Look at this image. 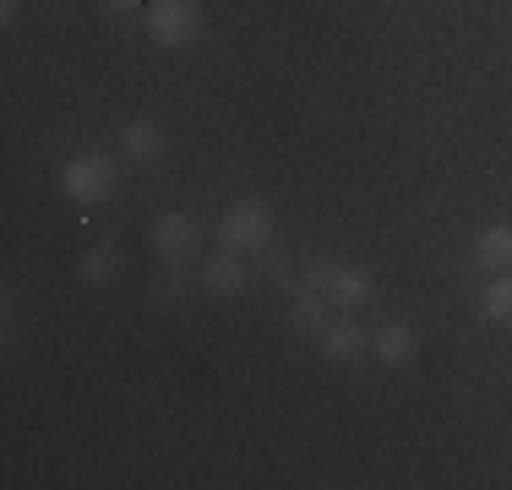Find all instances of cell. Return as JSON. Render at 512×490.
I'll list each match as a JSON object with an SVG mask.
<instances>
[{"label": "cell", "instance_id": "cell-1", "mask_svg": "<svg viewBox=\"0 0 512 490\" xmlns=\"http://www.w3.org/2000/svg\"><path fill=\"white\" fill-rule=\"evenodd\" d=\"M218 245L240 256H267L273 251V207L262 196H235L218 213Z\"/></svg>", "mask_w": 512, "mask_h": 490}, {"label": "cell", "instance_id": "cell-2", "mask_svg": "<svg viewBox=\"0 0 512 490\" xmlns=\"http://www.w3.org/2000/svg\"><path fill=\"white\" fill-rule=\"evenodd\" d=\"M115 158H104V153H77V158H66L60 164V191H66V202H77V207H99L115 196Z\"/></svg>", "mask_w": 512, "mask_h": 490}, {"label": "cell", "instance_id": "cell-3", "mask_svg": "<svg viewBox=\"0 0 512 490\" xmlns=\"http://www.w3.org/2000/svg\"><path fill=\"white\" fill-rule=\"evenodd\" d=\"M142 28H148L153 44L186 49L202 33V6L197 0H148V6H142Z\"/></svg>", "mask_w": 512, "mask_h": 490}, {"label": "cell", "instance_id": "cell-4", "mask_svg": "<svg viewBox=\"0 0 512 490\" xmlns=\"http://www.w3.org/2000/svg\"><path fill=\"white\" fill-rule=\"evenodd\" d=\"M153 251L164 256V267L202 262V224L191 213H158L153 218Z\"/></svg>", "mask_w": 512, "mask_h": 490}, {"label": "cell", "instance_id": "cell-5", "mask_svg": "<svg viewBox=\"0 0 512 490\" xmlns=\"http://www.w3.org/2000/svg\"><path fill=\"white\" fill-rule=\"evenodd\" d=\"M120 153L131 158V164H153L158 153L169 147V131L158 126V120H148V115H131V120H120Z\"/></svg>", "mask_w": 512, "mask_h": 490}, {"label": "cell", "instance_id": "cell-6", "mask_svg": "<svg viewBox=\"0 0 512 490\" xmlns=\"http://www.w3.org/2000/svg\"><path fill=\"white\" fill-rule=\"evenodd\" d=\"M289 327H295L300 338H322L327 327H333V300H327L322 289L300 284L295 294H289Z\"/></svg>", "mask_w": 512, "mask_h": 490}, {"label": "cell", "instance_id": "cell-7", "mask_svg": "<svg viewBox=\"0 0 512 490\" xmlns=\"http://www.w3.org/2000/svg\"><path fill=\"white\" fill-rule=\"evenodd\" d=\"M246 284H251V267H246V256H240V251H213V256L202 262V289L218 294V300L240 294Z\"/></svg>", "mask_w": 512, "mask_h": 490}, {"label": "cell", "instance_id": "cell-8", "mask_svg": "<svg viewBox=\"0 0 512 490\" xmlns=\"http://www.w3.org/2000/svg\"><path fill=\"white\" fill-rule=\"evenodd\" d=\"M371 294H376V278L365 267H349V262L333 267V284H327L333 311H360V305H371Z\"/></svg>", "mask_w": 512, "mask_h": 490}, {"label": "cell", "instance_id": "cell-9", "mask_svg": "<svg viewBox=\"0 0 512 490\" xmlns=\"http://www.w3.org/2000/svg\"><path fill=\"white\" fill-rule=\"evenodd\" d=\"M371 354L387 365V371H398V365H409L414 354H420V338H414L409 322H382L371 333Z\"/></svg>", "mask_w": 512, "mask_h": 490}, {"label": "cell", "instance_id": "cell-10", "mask_svg": "<svg viewBox=\"0 0 512 490\" xmlns=\"http://www.w3.org/2000/svg\"><path fill=\"white\" fill-rule=\"evenodd\" d=\"M316 343H322V360L327 365H355L360 354H371V338H365L355 322H333Z\"/></svg>", "mask_w": 512, "mask_h": 490}, {"label": "cell", "instance_id": "cell-11", "mask_svg": "<svg viewBox=\"0 0 512 490\" xmlns=\"http://www.w3.org/2000/svg\"><path fill=\"white\" fill-rule=\"evenodd\" d=\"M474 262H480L485 273H507L512 267V224H485L480 235H474Z\"/></svg>", "mask_w": 512, "mask_h": 490}, {"label": "cell", "instance_id": "cell-12", "mask_svg": "<svg viewBox=\"0 0 512 490\" xmlns=\"http://www.w3.org/2000/svg\"><path fill=\"white\" fill-rule=\"evenodd\" d=\"M480 316L491 327H512V267L507 273H496L491 284H485V294H480Z\"/></svg>", "mask_w": 512, "mask_h": 490}, {"label": "cell", "instance_id": "cell-13", "mask_svg": "<svg viewBox=\"0 0 512 490\" xmlns=\"http://www.w3.org/2000/svg\"><path fill=\"white\" fill-rule=\"evenodd\" d=\"M115 273H120V245H109V240L93 245V251L77 262V278H82V284H93V289H104Z\"/></svg>", "mask_w": 512, "mask_h": 490}, {"label": "cell", "instance_id": "cell-14", "mask_svg": "<svg viewBox=\"0 0 512 490\" xmlns=\"http://www.w3.org/2000/svg\"><path fill=\"white\" fill-rule=\"evenodd\" d=\"M333 256H311V262H306V273H300V284H306V289H322L327 294V284H333Z\"/></svg>", "mask_w": 512, "mask_h": 490}, {"label": "cell", "instance_id": "cell-15", "mask_svg": "<svg viewBox=\"0 0 512 490\" xmlns=\"http://www.w3.org/2000/svg\"><path fill=\"white\" fill-rule=\"evenodd\" d=\"M262 273H267V284H289V256H273V251H267V267H262Z\"/></svg>", "mask_w": 512, "mask_h": 490}, {"label": "cell", "instance_id": "cell-16", "mask_svg": "<svg viewBox=\"0 0 512 490\" xmlns=\"http://www.w3.org/2000/svg\"><path fill=\"white\" fill-rule=\"evenodd\" d=\"M17 11H22V0H0V22H6V28L17 22Z\"/></svg>", "mask_w": 512, "mask_h": 490}, {"label": "cell", "instance_id": "cell-17", "mask_svg": "<svg viewBox=\"0 0 512 490\" xmlns=\"http://www.w3.org/2000/svg\"><path fill=\"white\" fill-rule=\"evenodd\" d=\"M109 11H137V6H148V0H104Z\"/></svg>", "mask_w": 512, "mask_h": 490}]
</instances>
